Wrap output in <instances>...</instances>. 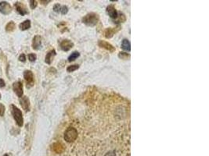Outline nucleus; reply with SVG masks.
<instances>
[{"instance_id": "f257e3e1", "label": "nucleus", "mask_w": 209, "mask_h": 156, "mask_svg": "<svg viewBox=\"0 0 209 156\" xmlns=\"http://www.w3.org/2000/svg\"><path fill=\"white\" fill-rule=\"evenodd\" d=\"M79 137L78 129L74 126H68L64 134V139L67 143H72L75 141Z\"/></svg>"}, {"instance_id": "f03ea898", "label": "nucleus", "mask_w": 209, "mask_h": 156, "mask_svg": "<svg viewBox=\"0 0 209 156\" xmlns=\"http://www.w3.org/2000/svg\"><path fill=\"white\" fill-rule=\"evenodd\" d=\"M10 108H11L12 115H13V119H14L15 122H16L17 124H18L20 127H21V126L24 125V118H23L22 112H21V109H18L15 105H11Z\"/></svg>"}, {"instance_id": "7ed1b4c3", "label": "nucleus", "mask_w": 209, "mask_h": 156, "mask_svg": "<svg viewBox=\"0 0 209 156\" xmlns=\"http://www.w3.org/2000/svg\"><path fill=\"white\" fill-rule=\"evenodd\" d=\"M99 21V16L95 12H90L85 15L82 19V22L87 26L93 27L96 26V23Z\"/></svg>"}, {"instance_id": "20e7f679", "label": "nucleus", "mask_w": 209, "mask_h": 156, "mask_svg": "<svg viewBox=\"0 0 209 156\" xmlns=\"http://www.w3.org/2000/svg\"><path fill=\"white\" fill-rule=\"evenodd\" d=\"M12 7L10 3L6 1L0 2V12L4 15H8L11 12Z\"/></svg>"}, {"instance_id": "39448f33", "label": "nucleus", "mask_w": 209, "mask_h": 156, "mask_svg": "<svg viewBox=\"0 0 209 156\" xmlns=\"http://www.w3.org/2000/svg\"><path fill=\"white\" fill-rule=\"evenodd\" d=\"M24 80L27 82V87H30L34 84V75L31 70H25L24 72Z\"/></svg>"}, {"instance_id": "423d86ee", "label": "nucleus", "mask_w": 209, "mask_h": 156, "mask_svg": "<svg viewBox=\"0 0 209 156\" xmlns=\"http://www.w3.org/2000/svg\"><path fill=\"white\" fill-rule=\"evenodd\" d=\"M13 90L16 93L19 98H21L24 94V90H23V84L21 81H17L13 84Z\"/></svg>"}, {"instance_id": "0eeeda50", "label": "nucleus", "mask_w": 209, "mask_h": 156, "mask_svg": "<svg viewBox=\"0 0 209 156\" xmlns=\"http://www.w3.org/2000/svg\"><path fill=\"white\" fill-rule=\"evenodd\" d=\"M14 6L18 13L21 14V16H24L28 13V11L27 8H26V6H24L22 2H16L14 4Z\"/></svg>"}, {"instance_id": "6e6552de", "label": "nucleus", "mask_w": 209, "mask_h": 156, "mask_svg": "<svg viewBox=\"0 0 209 156\" xmlns=\"http://www.w3.org/2000/svg\"><path fill=\"white\" fill-rule=\"evenodd\" d=\"M73 46H74V43L68 39H64L60 42V48L63 51H69L71 48H73Z\"/></svg>"}, {"instance_id": "1a4fd4ad", "label": "nucleus", "mask_w": 209, "mask_h": 156, "mask_svg": "<svg viewBox=\"0 0 209 156\" xmlns=\"http://www.w3.org/2000/svg\"><path fill=\"white\" fill-rule=\"evenodd\" d=\"M20 103H21V105L26 112H28L30 110V101H29V98L27 96H24L20 98Z\"/></svg>"}, {"instance_id": "9d476101", "label": "nucleus", "mask_w": 209, "mask_h": 156, "mask_svg": "<svg viewBox=\"0 0 209 156\" xmlns=\"http://www.w3.org/2000/svg\"><path fill=\"white\" fill-rule=\"evenodd\" d=\"M98 45H99V47L108 50V51H110V52H114V51H115V47H114L112 45H110V43H108V42L105 41L99 40V42H98Z\"/></svg>"}, {"instance_id": "9b49d317", "label": "nucleus", "mask_w": 209, "mask_h": 156, "mask_svg": "<svg viewBox=\"0 0 209 156\" xmlns=\"http://www.w3.org/2000/svg\"><path fill=\"white\" fill-rule=\"evenodd\" d=\"M120 27H110L107 28L104 31V35L107 38H111L114 36V34L119 31Z\"/></svg>"}, {"instance_id": "f8f14e48", "label": "nucleus", "mask_w": 209, "mask_h": 156, "mask_svg": "<svg viewBox=\"0 0 209 156\" xmlns=\"http://www.w3.org/2000/svg\"><path fill=\"white\" fill-rule=\"evenodd\" d=\"M42 45V39L39 35H36L34 37L33 41H32V48L35 50H38L41 47Z\"/></svg>"}, {"instance_id": "ddd939ff", "label": "nucleus", "mask_w": 209, "mask_h": 156, "mask_svg": "<svg viewBox=\"0 0 209 156\" xmlns=\"http://www.w3.org/2000/svg\"><path fill=\"white\" fill-rule=\"evenodd\" d=\"M107 12L109 16H110V18L112 19H116L118 17V13L117 12V10L115 9V8L113 6H109L107 7Z\"/></svg>"}, {"instance_id": "4468645a", "label": "nucleus", "mask_w": 209, "mask_h": 156, "mask_svg": "<svg viewBox=\"0 0 209 156\" xmlns=\"http://www.w3.org/2000/svg\"><path fill=\"white\" fill-rule=\"evenodd\" d=\"M57 55V53H56V51L55 50H51L50 51H49V52L47 53V55L46 56V58H45V62H46L47 64H49V65H50L51 63H52L53 62V59H54V56Z\"/></svg>"}, {"instance_id": "2eb2a0df", "label": "nucleus", "mask_w": 209, "mask_h": 156, "mask_svg": "<svg viewBox=\"0 0 209 156\" xmlns=\"http://www.w3.org/2000/svg\"><path fill=\"white\" fill-rule=\"evenodd\" d=\"M53 150L55 151L56 153H62L64 150V148L63 145L60 143H55L54 145H53Z\"/></svg>"}, {"instance_id": "dca6fc26", "label": "nucleus", "mask_w": 209, "mask_h": 156, "mask_svg": "<svg viewBox=\"0 0 209 156\" xmlns=\"http://www.w3.org/2000/svg\"><path fill=\"white\" fill-rule=\"evenodd\" d=\"M20 29L22 30V31H25V30L29 29L31 27V21L29 20H24V22H22L21 23H20L19 25Z\"/></svg>"}, {"instance_id": "f3484780", "label": "nucleus", "mask_w": 209, "mask_h": 156, "mask_svg": "<svg viewBox=\"0 0 209 156\" xmlns=\"http://www.w3.org/2000/svg\"><path fill=\"white\" fill-rule=\"evenodd\" d=\"M121 48L125 51H130L131 50V44L128 39H124L121 42Z\"/></svg>"}, {"instance_id": "a211bd4d", "label": "nucleus", "mask_w": 209, "mask_h": 156, "mask_svg": "<svg viewBox=\"0 0 209 156\" xmlns=\"http://www.w3.org/2000/svg\"><path fill=\"white\" fill-rule=\"evenodd\" d=\"M79 56H80V53H79V51H74V52H72L69 56L68 61H69V62H72V61L75 60L78 57H79Z\"/></svg>"}, {"instance_id": "6ab92c4d", "label": "nucleus", "mask_w": 209, "mask_h": 156, "mask_svg": "<svg viewBox=\"0 0 209 156\" xmlns=\"http://www.w3.org/2000/svg\"><path fill=\"white\" fill-rule=\"evenodd\" d=\"M15 28V23L13 21H10V23H8L7 24V26H6V31H7V32H11V31H13V30H14Z\"/></svg>"}, {"instance_id": "aec40b11", "label": "nucleus", "mask_w": 209, "mask_h": 156, "mask_svg": "<svg viewBox=\"0 0 209 156\" xmlns=\"http://www.w3.org/2000/svg\"><path fill=\"white\" fill-rule=\"evenodd\" d=\"M79 68V66L77 65V64H75V65H71L69 66L67 68V71H68V73H71V72H74L75 71V70H77Z\"/></svg>"}, {"instance_id": "412c9836", "label": "nucleus", "mask_w": 209, "mask_h": 156, "mask_svg": "<svg viewBox=\"0 0 209 156\" xmlns=\"http://www.w3.org/2000/svg\"><path fill=\"white\" fill-rule=\"evenodd\" d=\"M116 19H118V20H116V23H120V22H124L125 20V15L123 13H120V15L118 16V17H117Z\"/></svg>"}, {"instance_id": "4be33fe9", "label": "nucleus", "mask_w": 209, "mask_h": 156, "mask_svg": "<svg viewBox=\"0 0 209 156\" xmlns=\"http://www.w3.org/2000/svg\"><path fill=\"white\" fill-rule=\"evenodd\" d=\"M118 56H119L120 59H127L129 57V55L128 54V53H125V52H120L119 55H118Z\"/></svg>"}, {"instance_id": "5701e85b", "label": "nucleus", "mask_w": 209, "mask_h": 156, "mask_svg": "<svg viewBox=\"0 0 209 156\" xmlns=\"http://www.w3.org/2000/svg\"><path fill=\"white\" fill-rule=\"evenodd\" d=\"M60 12H61L62 14H67L68 12V8L66 6H61V7H60Z\"/></svg>"}, {"instance_id": "b1692460", "label": "nucleus", "mask_w": 209, "mask_h": 156, "mask_svg": "<svg viewBox=\"0 0 209 156\" xmlns=\"http://www.w3.org/2000/svg\"><path fill=\"white\" fill-rule=\"evenodd\" d=\"M5 106L0 103V116H3L4 113H5Z\"/></svg>"}, {"instance_id": "393cba45", "label": "nucleus", "mask_w": 209, "mask_h": 156, "mask_svg": "<svg viewBox=\"0 0 209 156\" xmlns=\"http://www.w3.org/2000/svg\"><path fill=\"white\" fill-rule=\"evenodd\" d=\"M28 59L31 61V62H35L36 60V55L34 54V53H32V54L28 55Z\"/></svg>"}, {"instance_id": "a878e982", "label": "nucleus", "mask_w": 209, "mask_h": 156, "mask_svg": "<svg viewBox=\"0 0 209 156\" xmlns=\"http://www.w3.org/2000/svg\"><path fill=\"white\" fill-rule=\"evenodd\" d=\"M37 6H38V2H37V1H35V0H32V1H30V6L32 9H35Z\"/></svg>"}, {"instance_id": "bb28decb", "label": "nucleus", "mask_w": 209, "mask_h": 156, "mask_svg": "<svg viewBox=\"0 0 209 156\" xmlns=\"http://www.w3.org/2000/svg\"><path fill=\"white\" fill-rule=\"evenodd\" d=\"M60 7H61V6H60V4H58V3H57V4H56L55 6H54V10L55 11V12H59L60 11Z\"/></svg>"}, {"instance_id": "cd10ccee", "label": "nucleus", "mask_w": 209, "mask_h": 156, "mask_svg": "<svg viewBox=\"0 0 209 156\" xmlns=\"http://www.w3.org/2000/svg\"><path fill=\"white\" fill-rule=\"evenodd\" d=\"M19 60L21 61V62H24L26 61V56L24 54H21V56H19Z\"/></svg>"}, {"instance_id": "c85d7f7f", "label": "nucleus", "mask_w": 209, "mask_h": 156, "mask_svg": "<svg viewBox=\"0 0 209 156\" xmlns=\"http://www.w3.org/2000/svg\"><path fill=\"white\" fill-rule=\"evenodd\" d=\"M5 81L3 80V79H1L0 78V88H2V87H5Z\"/></svg>"}, {"instance_id": "c756f323", "label": "nucleus", "mask_w": 209, "mask_h": 156, "mask_svg": "<svg viewBox=\"0 0 209 156\" xmlns=\"http://www.w3.org/2000/svg\"><path fill=\"white\" fill-rule=\"evenodd\" d=\"M3 156H9V154H5Z\"/></svg>"}, {"instance_id": "7c9ffc66", "label": "nucleus", "mask_w": 209, "mask_h": 156, "mask_svg": "<svg viewBox=\"0 0 209 156\" xmlns=\"http://www.w3.org/2000/svg\"><path fill=\"white\" fill-rule=\"evenodd\" d=\"M0 98H1V94H0Z\"/></svg>"}]
</instances>
